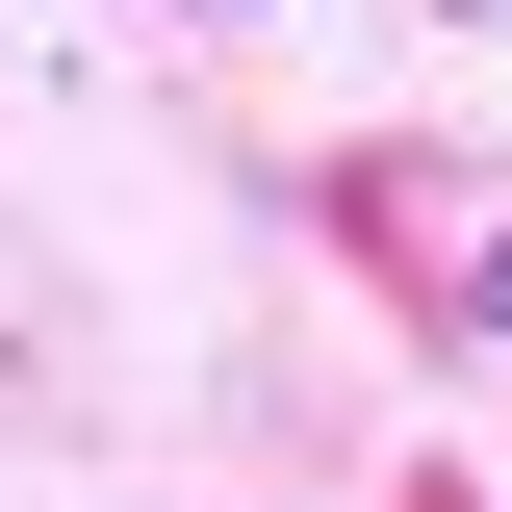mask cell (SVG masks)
<instances>
[{"instance_id":"6da1fadb","label":"cell","mask_w":512,"mask_h":512,"mask_svg":"<svg viewBox=\"0 0 512 512\" xmlns=\"http://www.w3.org/2000/svg\"><path fill=\"white\" fill-rule=\"evenodd\" d=\"M461 308H487V333H512V231H487V282H461Z\"/></svg>"}]
</instances>
